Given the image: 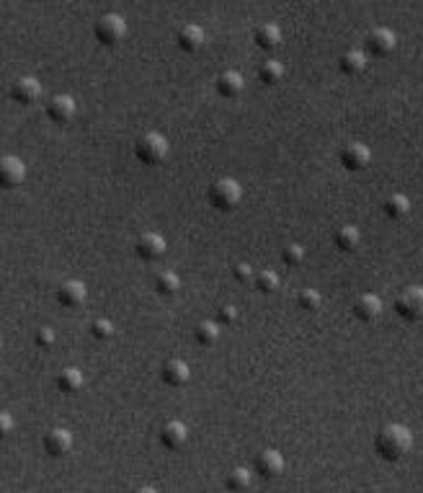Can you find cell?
<instances>
[{
  "label": "cell",
  "instance_id": "obj_15",
  "mask_svg": "<svg viewBox=\"0 0 423 493\" xmlns=\"http://www.w3.org/2000/svg\"><path fill=\"white\" fill-rule=\"evenodd\" d=\"M351 310H354V315L359 317V320L370 323V320H377L379 312H382V300L377 298V295H362V298H356Z\"/></svg>",
  "mask_w": 423,
  "mask_h": 493
},
{
  "label": "cell",
  "instance_id": "obj_30",
  "mask_svg": "<svg viewBox=\"0 0 423 493\" xmlns=\"http://www.w3.org/2000/svg\"><path fill=\"white\" fill-rule=\"evenodd\" d=\"M248 483H250L248 470H243V467L230 470V475H228V488H230V491H243V488H248Z\"/></svg>",
  "mask_w": 423,
  "mask_h": 493
},
{
  "label": "cell",
  "instance_id": "obj_36",
  "mask_svg": "<svg viewBox=\"0 0 423 493\" xmlns=\"http://www.w3.org/2000/svg\"><path fill=\"white\" fill-rule=\"evenodd\" d=\"M11 429H14V419H11V413H3L0 416V437L11 434Z\"/></svg>",
  "mask_w": 423,
  "mask_h": 493
},
{
  "label": "cell",
  "instance_id": "obj_4",
  "mask_svg": "<svg viewBox=\"0 0 423 493\" xmlns=\"http://www.w3.org/2000/svg\"><path fill=\"white\" fill-rule=\"evenodd\" d=\"M93 34H96V39L101 41L103 47H116V44L124 39V34H127V24H124L121 16L106 14L96 21Z\"/></svg>",
  "mask_w": 423,
  "mask_h": 493
},
{
  "label": "cell",
  "instance_id": "obj_16",
  "mask_svg": "<svg viewBox=\"0 0 423 493\" xmlns=\"http://www.w3.org/2000/svg\"><path fill=\"white\" fill-rule=\"evenodd\" d=\"M47 116L57 124L70 122L75 116V101L70 96H54L52 101L47 103Z\"/></svg>",
  "mask_w": 423,
  "mask_h": 493
},
{
  "label": "cell",
  "instance_id": "obj_35",
  "mask_svg": "<svg viewBox=\"0 0 423 493\" xmlns=\"http://www.w3.org/2000/svg\"><path fill=\"white\" fill-rule=\"evenodd\" d=\"M233 277H235L238 282H250V279H253V269H250L248 264H238L235 269H233Z\"/></svg>",
  "mask_w": 423,
  "mask_h": 493
},
{
  "label": "cell",
  "instance_id": "obj_9",
  "mask_svg": "<svg viewBox=\"0 0 423 493\" xmlns=\"http://www.w3.org/2000/svg\"><path fill=\"white\" fill-rule=\"evenodd\" d=\"M395 44H397L395 34L384 26L372 29L370 36H367V49H370L372 54H377V57H387V54L395 49Z\"/></svg>",
  "mask_w": 423,
  "mask_h": 493
},
{
  "label": "cell",
  "instance_id": "obj_19",
  "mask_svg": "<svg viewBox=\"0 0 423 493\" xmlns=\"http://www.w3.org/2000/svg\"><path fill=\"white\" fill-rule=\"evenodd\" d=\"M253 39L261 49H276L282 44V29L276 24H261V26H255Z\"/></svg>",
  "mask_w": 423,
  "mask_h": 493
},
{
  "label": "cell",
  "instance_id": "obj_28",
  "mask_svg": "<svg viewBox=\"0 0 423 493\" xmlns=\"http://www.w3.org/2000/svg\"><path fill=\"white\" fill-rule=\"evenodd\" d=\"M297 303H300V308L307 312H315L317 308L322 305V298L317 290H302L300 295H297Z\"/></svg>",
  "mask_w": 423,
  "mask_h": 493
},
{
  "label": "cell",
  "instance_id": "obj_2",
  "mask_svg": "<svg viewBox=\"0 0 423 493\" xmlns=\"http://www.w3.org/2000/svg\"><path fill=\"white\" fill-rule=\"evenodd\" d=\"M207 196H209V202H212V207H217V210H222V212H230L240 204L243 189H240V183L233 181V178H220V181H215L209 186Z\"/></svg>",
  "mask_w": 423,
  "mask_h": 493
},
{
  "label": "cell",
  "instance_id": "obj_8",
  "mask_svg": "<svg viewBox=\"0 0 423 493\" xmlns=\"http://www.w3.org/2000/svg\"><path fill=\"white\" fill-rule=\"evenodd\" d=\"M41 96V86L36 78H19V81H14V86H11V98H14L16 103H21V106H31V103L39 101Z\"/></svg>",
  "mask_w": 423,
  "mask_h": 493
},
{
  "label": "cell",
  "instance_id": "obj_22",
  "mask_svg": "<svg viewBox=\"0 0 423 493\" xmlns=\"http://www.w3.org/2000/svg\"><path fill=\"white\" fill-rule=\"evenodd\" d=\"M333 240H336V245L341 250H346V253H351V250L359 248V243H362V233L354 228V225H343V228L336 230V235H333Z\"/></svg>",
  "mask_w": 423,
  "mask_h": 493
},
{
  "label": "cell",
  "instance_id": "obj_23",
  "mask_svg": "<svg viewBox=\"0 0 423 493\" xmlns=\"http://www.w3.org/2000/svg\"><path fill=\"white\" fill-rule=\"evenodd\" d=\"M81 387H83L81 370L68 367V370H62L60 375H57V390H60V392H68V395H73V392H78Z\"/></svg>",
  "mask_w": 423,
  "mask_h": 493
},
{
  "label": "cell",
  "instance_id": "obj_6",
  "mask_svg": "<svg viewBox=\"0 0 423 493\" xmlns=\"http://www.w3.org/2000/svg\"><path fill=\"white\" fill-rule=\"evenodd\" d=\"M338 158H341V166L346 171H364L370 166L372 153L367 145H362V142H349V145H343L341 148Z\"/></svg>",
  "mask_w": 423,
  "mask_h": 493
},
{
  "label": "cell",
  "instance_id": "obj_31",
  "mask_svg": "<svg viewBox=\"0 0 423 493\" xmlns=\"http://www.w3.org/2000/svg\"><path fill=\"white\" fill-rule=\"evenodd\" d=\"M91 333H93L96 338H101V341H108V338H114L116 328L111 320H106V317H98V320H93V325H91Z\"/></svg>",
  "mask_w": 423,
  "mask_h": 493
},
{
  "label": "cell",
  "instance_id": "obj_26",
  "mask_svg": "<svg viewBox=\"0 0 423 493\" xmlns=\"http://www.w3.org/2000/svg\"><path fill=\"white\" fill-rule=\"evenodd\" d=\"M155 290H158V295L173 298L175 292L181 290V279L175 277V274H170V271H163V274L155 277Z\"/></svg>",
  "mask_w": 423,
  "mask_h": 493
},
{
  "label": "cell",
  "instance_id": "obj_14",
  "mask_svg": "<svg viewBox=\"0 0 423 493\" xmlns=\"http://www.w3.org/2000/svg\"><path fill=\"white\" fill-rule=\"evenodd\" d=\"M160 377L168 382L170 387H181L188 382V377H191V372H188V365L183 362V359H168L165 365H163L160 370Z\"/></svg>",
  "mask_w": 423,
  "mask_h": 493
},
{
  "label": "cell",
  "instance_id": "obj_5",
  "mask_svg": "<svg viewBox=\"0 0 423 493\" xmlns=\"http://www.w3.org/2000/svg\"><path fill=\"white\" fill-rule=\"evenodd\" d=\"M395 310H397V315L405 317V320H421L423 317V287H418V284L405 287V290L395 298Z\"/></svg>",
  "mask_w": 423,
  "mask_h": 493
},
{
  "label": "cell",
  "instance_id": "obj_32",
  "mask_svg": "<svg viewBox=\"0 0 423 493\" xmlns=\"http://www.w3.org/2000/svg\"><path fill=\"white\" fill-rule=\"evenodd\" d=\"M305 261V248L300 243H289L284 248V264L287 266H300Z\"/></svg>",
  "mask_w": 423,
  "mask_h": 493
},
{
  "label": "cell",
  "instance_id": "obj_24",
  "mask_svg": "<svg viewBox=\"0 0 423 493\" xmlns=\"http://www.w3.org/2000/svg\"><path fill=\"white\" fill-rule=\"evenodd\" d=\"M410 212V199L405 194H392L384 199V215L392 220H400Z\"/></svg>",
  "mask_w": 423,
  "mask_h": 493
},
{
  "label": "cell",
  "instance_id": "obj_27",
  "mask_svg": "<svg viewBox=\"0 0 423 493\" xmlns=\"http://www.w3.org/2000/svg\"><path fill=\"white\" fill-rule=\"evenodd\" d=\"M220 338V325L212 323V320H204L194 328V341L202 346H212Z\"/></svg>",
  "mask_w": 423,
  "mask_h": 493
},
{
  "label": "cell",
  "instance_id": "obj_10",
  "mask_svg": "<svg viewBox=\"0 0 423 493\" xmlns=\"http://www.w3.org/2000/svg\"><path fill=\"white\" fill-rule=\"evenodd\" d=\"M41 444H44L47 454H52V457H65L73 449V434L65 432V429H52V432L44 434Z\"/></svg>",
  "mask_w": 423,
  "mask_h": 493
},
{
  "label": "cell",
  "instance_id": "obj_11",
  "mask_svg": "<svg viewBox=\"0 0 423 493\" xmlns=\"http://www.w3.org/2000/svg\"><path fill=\"white\" fill-rule=\"evenodd\" d=\"M24 176H26V168H24V163H21L19 158L8 156L0 161V183H3L6 189H16V186L24 181Z\"/></svg>",
  "mask_w": 423,
  "mask_h": 493
},
{
  "label": "cell",
  "instance_id": "obj_20",
  "mask_svg": "<svg viewBox=\"0 0 423 493\" xmlns=\"http://www.w3.org/2000/svg\"><path fill=\"white\" fill-rule=\"evenodd\" d=\"M178 47L183 49V52H199V49L204 47V29L199 26H183L181 31H178Z\"/></svg>",
  "mask_w": 423,
  "mask_h": 493
},
{
  "label": "cell",
  "instance_id": "obj_25",
  "mask_svg": "<svg viewBox=\"0 0 423 493\" xmlns=\"http://www.w3.org/2000/svg\"><path fill=\"white\" fill-rule=\"evenodd\" d=\"M258 78H261V83H266V86H276V83H282V78H284V65L279 60L261 62Z\"/></svg>",
  "mask_w": 423,
  "mask_h": 493
},
{
  "label": "cell",
  "instance_id": "obj_17",
  "mask_svg": "<svg viewBox=\"0 0 423 493\" xmlns=\"http://www.w3.org/2000/svg\"><path fill=\"white\" fill-rule=\"evenodd\" d=\"M188 439V429L181 424V421H168V424L160 429V442L168 449H181Z\"/></svg>",
  "mask_w": 423,
  "mask_h": 493
},
{
  "label": "cell",
  "instance_id": "obj_13",
  "mask_svg": "<svg viewBox=\"0 0 423 493\" xmlns=\"http://www.w3.org/2000/svg\"><path fill=\"white\" fill-rule=\"evenodd\" d=\"M57 300H60L62 308H81V305L86 303V284L75 282V279L60 284V290H57Z\"/></svg>",
  "mask_w": 423,
  "mask_h": 493
},
{
  "label": "cell",
  "instance_id": "obj_21",
  "mask_svg": "<svg viewBox=\"0 0 423 493\" xmlns=\"http://www.w3.org/2000/svg\"><path fill=\"white\" fill-rule=\"evenodd\" d=\"M367 54L359 52V49H349V52L341 54V60H338V68L343 70L346 75H359L364 68H367Z\"/></svg>",
  "mask_w": 423,
  "mask_h": 493
},
{
  "label": "cell",
  "instance_id": "obj_29",
  "mask_svg": "<svg viewBox=\"0 0 423 493\" xmlns=\"http://www.w3.org/2000/svg\"><path fill=\"white\" fill-rule=\"evenodd\" d=\"M255 287L263 292V295H271V292H276V287H279V277H276V271H261V274H255Z\"/></svg>",
  "mask_w": 423,
  "mask_h": 493
},
{
  "label": "cell",
  "instance_id": "obj_18",
  "mask_svg": "<svg viewBox=\"0 0 423 493\" xmlns=\"http://www.w3.org/2000/svg\"><path fill=\"white\" fill-rule=\"evenodd\" d=\"M217 86V93L225 96V98H235V96L243 93V75L240 73H233V70H228V73H222L220 78L215 81Z\"/></svg>",
  "mask_w": 423,
  "mask_h": 493
},
{
  "label": "cell",
  "instance_id": "obj_34",
  "mask_svg": "<svg viewBox=\"0 0 423 493\" xmlns=\"http://www.w3.org/2000/svg\"><path fill=\"white\" fill-rule=\"evenodd\" d=\"M217 317H220V323L230 325V323H235L238 320V310L233 308V305H222L220 310H217Z\"/></svg>",
  "mask_w": 423,
  "mask_h": 493
},
{
  "label": "cell",
  "instance_id": "obj_12",
  "mask_svg": "<svg viewBox=\"0 0 423 493\" xmlns=\"http://www.w3.org/2000/svg\"><path fill=\"white\" fill-rule=\"evenodd\" d=\"M135 248H137V253H140V258L155 261V258H160L163 253H165V238L158 235V233H145V235H140Z\"/></svg>",
  "mask_w": 423,
  "mask_h": 493
},
{
  "label": "cell",
  "instance_id": "obj_3",
  "mask_svg": "<svg viewBox=\"0 0 423 493\" xmlns=\"http://www.w3.org/2000/svg\"><path fill=\"white\" fill-rule=\"evenodd\" d=\"M135 156L140 158L145 166H158V163H163L165 156H168V140L163 135H158V132H148V135H142L140 140H137Z\"/></svg>",
  "mask_w": 423,
  "mask_h": 493
},
{
  "label": "cell",
  "instance_id": "obj_1",
  "mask_svg": "<svg viewBox=\"0 0 423 493\" xmlns=\"http://www.w3.org/2000/svg\"><path fill=\"white\" fill-rule=\"evenodd\" d=\"M374 447L384 459L397 462V459H403L405 454L410 452V447H413V434L400 424H389L377 434Z\"/></svg>",
  "mask_w": 423,
  "mask_h": 493
},
{
  "label": "cell",
  "instance_id": "obj_7",
  "mask_svg": "<svg viewBox=\"0 0 423 493\" xmlns=\"http://www.w3.org/2000/svg\"><path fill=\"white\" fill-rule=\"evenodd\" d=\"M255 473L266 480H274L276 475L284 473V457L276 449H263V452L255 454Z\"/></svg>",
  "mask_w": 423,
  "mask_h": 493
},
{
  "label": "cell",
  "instance_id": "obj_33",
  "mask_svg": "<svg viewBox=\"0 0 423 493\" xmlns=\"http://www.w3.org/2000/svg\"><path fill=\"white\" fill-rule=\"evenodd\" d=\"M34 341H36V346H39V349H49V346L54 344V331H52V328H39V331H36V336H34Z\"/></svg>",
  "mask_w": 423,
  "mask_h": 493
}]
</instances>
